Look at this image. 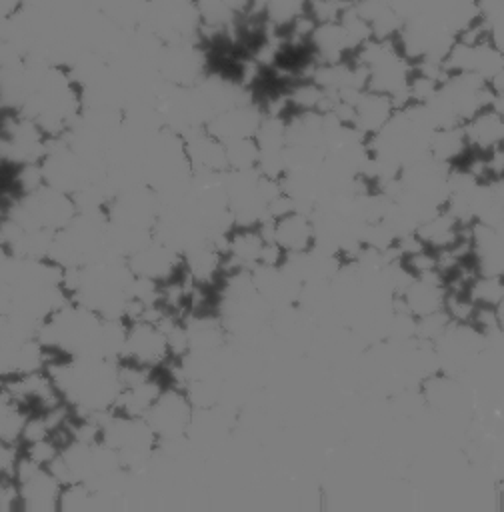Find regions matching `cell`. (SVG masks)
I'll return each mask as SVG.
<instances>
[{
	"mask_svg": "<svg viewBox=\"0 0 504 512\" xmlns=\"http://www.w3.org/2000/svg\"><path fill=\"white\" fill-rule=\"evenodd\" d=\"M14 480L20 496V512H58L62 482L48 466L34 462L20 450Z\"/></svg>",
	"mask_w": 504,
	"mask_h": 512,
	"instance_id": "cell-1",
	"label": "cell"
},
{
	"mask_svg": "<svg viewBox=\"0 0 504 512\" xmlns=\"http://www.w3.org/2000/svg\"><path fill=\"white\" fill-rule=\"evenodd\" d=\"M172 358L166 330L160 322L134 318L126 320V338L120 354V362L136 364L150 370H162Z\"/></svg>",
	"mask_w": 504,
	"mask_h": 512,
	"instance_id": "cell-2",
	"label": "cell"
},
{
	"mask_svg": "<svg viewBox=\"0 0 504 512\" xmlns=\"http://www.w3.org/2000/svg\"><path fill=\"white\" fill-rule=\"evenodd\" d=\"M156 68L166 84L190 88L210 70V48L200 40L164 44Z\"/></svg>",
	"mask_w": 504,
	"mask_h": 512,
	"instance_id": "cell-3",
	"label": "cell"
},
{
	"mask_svg": "<svg viewBox=\"0 0 504 512\" xmlns=\"http://www.w3.org/2000/svg\"><path fill=\"white\" fill-rule=\"evenodd\" d=\"M194 408L186 398L182 386L166 382L158 398L144 414V420L152 428L158 440H172L186 436Z\"/></svg>",
	"mask_w": 504,
	"mask_h": 512,
	"instance_id": "cell-4",
	"label": "cell"
},
{
	"mask_svg": "<svg viewBox=\"0 0 504 512\" xmlns=\"http://www.w3.org/2000/svg\"><path fill=\"white\" fill-rule=\"evenodd\" d=\"M126 262L134 276L156 282L160 286L178 280L184 274L182 254L154 238L144 248L128 256Z\"/></svg>",
	"mask_w": 504,
	"mask_h": 512,
	"instance_id": "cell-5",
	"label": "cell"
},
{
	"mask_svg": "<svg viewBox=\"0 0 504 512\" xmlns=\"http://www.w3.org/2000/svg\"><path fill=\"white\" fill-rule=\"evenodd\" d=\"M182 140L192 176H220L228 170L224 144L206 128L190 130L182 134Z\"/></svg>",
	"mask_w": 504,
	"mask_h": 512,
	"instance_id": "cell-6",
	"label": "cell"
},
{
	"mask_svg": "<svg viewBox=\"0 0 504 512\" xmlns=\"http://www.w3.org/2000/svg\"><path fill=\"white\" fill-rule=\"evenodd\" d=\"M268 236L286 256L304 254L314 246V224L310 214L292 210L280 218L268 220Z\"/></svg>",
	"mask_w": 504,
	"mask_h": 512,
	"instance_id": "cell-7",
	"label": "cell"
},
{
	"mask_svg": "<svg viewBox=\"0 0 504 512\" xmlns=\"http://www.w3.org/2000/svg\"><path fill=\"white\" fill-rule=\"evenodd\" d=\"M264 110L262 104L258 102H244L232 108H226L222 112H216L208 122H206V130L218 138L222 144L234 138H246V136H254L260 118H262Z\"/></svg>",
	"mask_w": 504,
	"mask_h": 512,
	"instance_id": "cell-8",
	"label": "cell"
},
{
	"mask_svg": "<svg viewBox=\"0 0 504 512\" xmlns=\"http://www.w3.org/2000/svg\"><path fill=\"white\" fill-rule=\"evenodd\" d=\"M462 132L470 154H490L502 148L504 118L500 108H484L462 122Z\"/></svg>",
	"mask_w": 504,
	"mask_h": 512,
	"instance_id": "cell-9",
	"label": "cell"
},
{
	"mask_svg": "<svg viewBox=\"0 0 504 512\" xmlns=\"http://www.w3.org/2000/svg\"><path fill=\"white\" fill-rule=\"evenodd\" d=\"M352 108H354L352 128H356L366 138L376 134L396 112L390 96L374 90H362L356 102L352 104Z\"/></svg>",
	"mask_w": 504,
	"mask_h": 512,
	"instance_id": "cell-10",
	"label": "cell"
},
{
	"mask_svg": "<svg viewBox=\"0 0 504 512\" xmlns=\"http://www.w3.org/2000/svg\"><path fill=\"white\" fill-rule=\"evenodd\" d=\"M468 154L470 150L462 132V124L436 128L428 138V156H432L442 164H448V166L462 164Z\"/></svg>",
	"mask_w": 504,
	"mask_h": 512,
	"instance_id": "cell-11",
	"label": "cell"
},
{
	"mask_svg": "<svg viewBox=\"0 0 504 512\" xmlns=\"http://www.w3.org/2000/svg\"><path fill=\"white\" fill-rule=\"evenodd\" d=\"M308 0H266L260 8V16L268 28L282 34L298 16L306 14Z\"/></svg>",
	"mask_w": 504,
	"mask_h": 512,
	"instance_id": "cell-12",
	"label": "cell"
},
{
	"mask_svg": "<svg viewBox=\"0 0 504 512\" xmlns=\"http://www.w3.org/2000/svg\"><path fill=\"white\" fill-rule=\"evenodd\" d=\"M28 412L0 388V442L20 444Z\"/></svg>",
	"mask_w": 504,
	"mask_h": 512,
	"instance_id": "cell-13",
	"label": "cell"
},
{
	"mask_svg": "<svg viewBox=\"0 0 504 512\" xmlns=\"http://www.w3.org/2000/svg\"><path fill=\"white\" fill-rule=\"evenodd\" d=\"M224 154L228 170H252L256 168L260 150L254 136H246L224 142Z\"/></svg>",
	"mask_w": 504,
	"mask_h": 512,
	"instance_id": "cell-14",
	"label": "cell"
},
{
	"mask_svg": "<svg viewBox=\"0 0 504 512\" xmlns=\"http://www.w3.org/2000/svg\"><path fill=\"white\" fill-rule=\"evenodd\" d=\"M80 512V510H94V490L88 482L72 480L64 482L58 496V512Z\"/></svg>",
	"mask_w": 504,
	"mask_h": 512,
	"instance_id": "cell-15",
	"label": "cell"
},
{
	"mask_svg": "<svg viewBox=\"0 0 504 512\" xmlns=\"http://www.w3.org/2000/svg\"><path fill=\"white\" fill-rule=\"evenodd\" d=\"M350 0H308L306 2V14L316 22H338L340 16L350 6Z\"/></svg>",
	"mask_w": 504,
	"mask_h": 512,
	"instance_id": "cell-16",
	"label": "cell"
},
{
	"mask_svg": "<svg viewBox=\"0 0 504 512\" xmlns=\"http://www.w3.org/2000/svg\"><path fill=\"white\" fill-rule=\"evenodd\" d=\"M20 512V496L14 476H0V512Z\"/></svg>",
	"mask_w": 504,
	"mask_h": 512,
	"instance_id": "cell-17",
	"label": "cell"
},
{
	"mask_svg": "<svg viewBox=\"0 0 504 512\" xmlns=\"http://www.w3.org/2000/svg\"><path fill=\"white\" fill-rule=\"evenodd\" d=\"M222 4L240 20L244 16H248L254 8V0H222Z\"/></svg>",
	"mask_w": 504,
	"mask_h": 512,
	"instance_id": "cell-18",
	"label": "cell"
},
{
	"mask_svg": "<svg viewBox=\"0 0 504 512\" xmlns=\"http://www.w3.org/2000/svg\"><path fill=\"white\" fill-rule=\"evenodd\" d=\"M24 6V0H0V20L14 16Z\"/></svg>",
	"mask_w": 504,
	"mask_h": 512,
	"instance_id": "cell-19",
	"label": "cell"
}]
</instances>
